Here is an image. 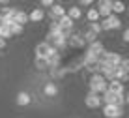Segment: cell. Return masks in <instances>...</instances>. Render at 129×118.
I'll use <instances>...</instances> for the list:
<instances>
[{
	"mask_svg": "<svg viewBox=\"0 0 129 118\" xmlns=\"http://www.w3.org/2000/svg\"><path fill=\"white\" fill-rule=\"evenodd\" d=\"M43 94H45L47 98H54V96H58V86H56L54 83H47L45 86H43Z\"/></svg>",
	"mask_w": 129,
	"mask_h": 118,
	"instance_id": "30bf717a",
	"label": "cell"
},
{
	"mask_svg": "<svg viewBox=\"0 0 129 118\" xmlns=\"http://www.w3.org/2000/svg\"><path fill=\"white\" fill-rule=\"evenodd\" d=\"M107 90H109V92H112V94H118V96H122L123 94V84L120 83V81H109V83H107Z\"/></svg>",
	"mask_w": 129,
	"mask_h": 118,
	"instance_id": "52a82bcc",
	"label": "cell"
},
{
	"mask_svg": "<svg viewBox=\"0 0 129 118\" xmlns=\"http://www.w3.org/2000/svg\"><path fill=\"white\" fill-rule=\"evenodd\" d=\"M103 114L107 118H122L123 116V107H120V105H105Z\"/></svg>",
	"mask_w": 129,
	"mask_h": 118,
	"instance_id": "277c9868",
	"label": "cell"
},
{
	"mask_svg": "<svg viewBox=\"0 0 129 118\" xmlns=\"http://www.w3.org/2000/svg\"><path fill=\"white\" fill-rule=\"evenodd\" d=\"M4 47H6V39L0 38V49H4Z\"/></svg>",
	"mask_w": 129,
	"mask_h": 118,
	"instance_id": "484cf974",
	"label": "cell"
},
{
	"mask_svg": "<svg viewBox=\"0 0 129 118\" xmlns=\"http://www.w3.org/2000/svg\"><path fill=\"white\" fill-rule=\"evenodd\" d=\"M66 15H68L69 19L75 22V21H79V19L82 17V11H81V8H79V6H73V8H69V10L66 11Z\"/></svg>",
	"mask_w": 129,
	"mask_h": 118,
	"instance_id": "7c38bea8",
	"label": "cell"
},
{
	"mask_svg": "<svg viewBox=\"0 0 129 118\" xmlns=\"http://www.w3.org/2000/svg\"><path fill=\"white\" fill-rule=\"evenodd\" d=\"M125 11V4L123 2H112V15H118V13Z\"/></svg>",
	"mask_w": 129,
	"mask_h": 118,
	"instance_id": "d6986e66",
	"label": "cell"
},
{
	"mask_svg": "<svg viewBox=\"0 0 129 118\" xmlns=\"http://www.w3.org/2000/svg\"><path fill=\"white\" fill-rule=\"evenodd\" d=\"M13 22H17V25L24 26L26 22H28V13H26V11H23V10H17L15 17H13Z\"/></svg>",
	"mask_w": 129,
	"mask_h": 118,
	"instance_id": "8fae6325",
	"label": "cell"
},
{
	"mask_svg": "<svg viewBox=\"0 0 129 118\" xmlns=\"http://www.w3.org/2000/svg\"><path fill=\"white\" fill-rule=\"evenodd\" d=\"M17 105H21V107H26V105H30L32 103V98H30V94L28 92H19L17 94Z\"/></svg>",
	"mask_w": 129,
	"mask_h": 118,
	"instance_id": "9c48e42d",
	"label": "cell"
},
{
	"mask_svg": "<svg viewBox=\"0 0 129 118\" xmlns=\"http://www.w3.org/2000/svg\"><path fill=\"white\" fill-rule=\"evenodd\" d=\"M8 28H10V34H11V36H19V34H23L24 26H21V25H17V22H13V25H10Z\"/></svg>",
	"mask_w": 129,
	"mask_h": 118,
	"instance_id": "ac0fdd59",
	"label": "cell"
},
{
	"mask_svg": "<svg viewBox=\"0 0 129 118\" xmlns=\"http://www.w3.org/2000/svg\"><path fill=\"white\" fill-rule=\"evenodd\" d=\"M81 6H92V2H90V0H81Z\"/></svg>",
	"mask_w": 129,
	"mask_h": 118,
	"instance_id": "d4e9b609",
	"label": "cell"
},
{
	"mask_svg": "<svg viewBox=\"0 0 129 118\" xmlns=\"http://www.w3.org/2000/svg\"><path fill=\"white\" fill-rule=\"evenodd\" d=\"M64 15H66V8L62 6V4H52V8H51V17L52 19H62Z\"/></svg>",
	"mask_w": 129,
	"mask_h": 118,
	"instance_id": "ba28073f",
	"label": "cell"
},
{
	"mask_svg": "<svg viewBox=\"0 0 129 118\" xmlns=\"http://www.w3.org/2000/svg\"><path fill=\"white\" fill-rule=\"evenodd\" d=\"M36 67H38V69H41V71L49 69V67H47V60H43V58H36Z\"/></svg>",
	"mask_w": 129,
	"mask_h": 118,
	"instance_id": "44dd1931",
	"label": "cell"
},
{
	"mask_svg": "<svg viewBox=\"0 0 129 118\" xmlns=\"http://www.w3.org/2000/svg\"><path fill=\"white\" fill-rule=\"evenodd\" d=\"M86 19L90 21V22H97V19H99V15H97V10H88Z\"/></svg>",
	"mask_w": 129,
	"mask_h": 118,
	"instance_id": "ffe728a7",
	"label": "cell"
},
{
	"mask_svg": "<svg viewBox=\"0 0 129 118\" xmlns=\"http://www.w3.org/2000/svg\"><path fill=\"white\" fill-rule=\"evenodd\" d=\"M43 17H45V11H43V10H32L28 13V21H34V22L43 21Z\"/></svg>",
	"mask_w": 129,
	"mask_h": 118,
	"instance_id": "2e32d148",
	"label": "cell"
},
{
	"mask_svg": "<svg viewBox=\"0 0 129 118\" xmlns=\"http://www.w3.org/2000/svg\"><path fill=\"white\" fill-rule=\"evenodd\" d=\"M90 92L97 94V96H101V94L107 92V81L103 79V75H99V73L92 75V79H90Z\"/></svg>",
	"mask_w": 129,
	"mask_h": 118,
	"instance_id": "6da1fadb",
	"label": "cell"
},
{
	"mask_svg": "<svg viewBox=\"0 0 129 118\" xmlns=\"http://www.w3.org/2000/svg\"><path fill=\"white\" fill-rule=\"evenodd\" d=\"M97 62H99V56H97V54L86 53V56H84V60H82V66L92 67V66H97Z\"/></svg>",
	"mask_w": 129,
	"mask_h": 118,
	"instance_id": "4fadbf2b",
	"label": "cell"
},
{
	"mask_svg": "<svg viewBox=\"0 0 129 118\" xmlns=\"http://www.w3.org/2000/svg\"><path fill=\"white\" fill-rule=\"evenodd\" d=\"M84 43H86V41H84L82 36H79V34H71L69 36V41H68V45H71V47H75V49L82 47Z\"/></svg>",
	"mask_w": 129,
	"mask_h": 118,
	"instance_id": "5bb4252c",
	"label": "cell"
},
{
	"mask_svg": "<svg viewBox=\"0 0 129 118\" xmlns=\"http://www.w3.org/2000/svg\"><path fill=\"white\" fill-rule=\"evenodd\" d=\"M52 4H54L52 0H41V6L43 8H52Z\"/></svg>",
	"mask_w": 129,
	"mask_h": 118,
	"instance_id": "603a6c76",
	"label": "cell"
},
{
	"mask_svg": "<svg viewBox=\"0 0 129 118\" xmlns=\"http://www.w3.org/2000/svg\"><path fill=\"white\" fill-rule=\"evenodd\" d=\"M88 53H92V54H97V56H101V54L105 53V49H103V43H101V41H92L90 49H88Z\"/></svg>",
	"mask_w": 129,
	"mask_h": 118,
	"instance_id": "9a60e30c",
	"label": "cell"
},
{
	"mask_svg": "<svg viewBox=\"0 0 129 118\" xmlns=\"http://www.w3.org/2000/svg\"><path fill=\"white\" fill-rule=\"evenodd\" d=\"M90 32H94L97 36L101 32V25H99V22H90Z\"/></svg>",
	"mask_w": 129,
	"mask_h": 118,
	"instance_id": "7402d4cb",
	"label": "cell"
},
{
	"mask_svg": "<svg viewBox=\"0 0 129 118\" xmlns=\"http://www.w3.org/2000/svg\"><path fill=\"white\" fill-rule=\"evenodd\" d=\"M58 26H60V30H71V28H73V21H71L68 15H64L58 21Z\"/></svg>",
	"mask_w": 129,
	"mask_h": 118,
	"instance_id": "e0dca14e",
	"label": "cell"
},
{
	"mask_svg": "<svg viewBox=\"0 0 129 118\" xmlns=\"http://www.w3.org/2000/svg\"><path fill=\"white\" fill-rule=\"evenodd\" d=\"M101 25V30H116V28H122V21H120L118 15H109L107 19H103Z\"/></svg>",
	"mask_w": 129,
	"mask_h": 118,
	"instance_id": "3957f363",
	"label": "cell"
},
{
	"mask_svg": "<svg viewBox=\"0 0 129 118\" xmlns=\"http://www.w3.org/2000/svg\"><path fill=\"white\" fill-rule=\"evenodd\" d=\"M123 41H125V43L129 41V30H127V28L123 30Z\"/></svg>",
	"mask_w": 129,
	"mask_h": 118,
	"instance_id": "cb8c5ba5",
	"label": "cell"
},
{
	"mask_svg": "<svg viewBox=\"0 0 129 118\" xmlns=\"http://www.w3.org/2000/svg\"><path fill=\"white\" fill-rule=\"evenodd\" d=\"M101 103H105V105H125L127 103V96L125 94H122V96H118V94H112V92H107L101 96Z\"/></svg>",
	"mask_w": 129,
	"mask_h": 118,
	"instance_id": "7a4b0ae2",
	"label": "cell"
},
{
	"mask_svg": "<svg viewBox=\"0 0 129 118\" xmlns=\"http://www.w3.org/2000/svg\"><path fill=\"white\" fill-rule=\"evenodd\" d=\"M84 103H86V107H90V109H97L101 105V96H97V94H88L86 99H84Z\"/></svg>",
	"mask_w": 129,
	"mask_h": 118,
	"instance_id": "8992f818",
	"label": "cell"
},
{
	"mask_svg": "<svg viewBox=\"0 0 129 118\" xmlns=\"http://www.w3.org/2000/svg\"><path fill=\"white\" fill-rule=\"evenodd\" d=\"M97 15L107 19L109 15H112V2L110 0H101L99 2V8H97Z\"/></svg>",
	"mask_w": 129,
	"mask_h": 118,
	"instance_id": "5b68a950",
	"label": "cell"
}]
</instances>
